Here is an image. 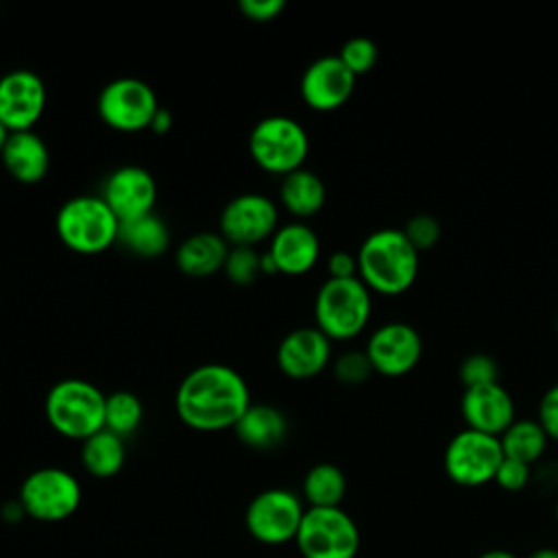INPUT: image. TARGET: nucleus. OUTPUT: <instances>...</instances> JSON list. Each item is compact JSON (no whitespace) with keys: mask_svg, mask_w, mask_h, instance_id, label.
I'll return each mask as SVG.
<instances>
[{"mask_svg":"<svg viewBox=\"0 0 558 558\" xmlns=\"http://www.w3.org/2000/svg\"><path fill=\"white\" fill-rule=\"evenodd\" d=\"M251 403L244 377L227 364L192 368L174 395L177 416L196 432L233 429Z\"/></svg>","mask_w":558,"mask_h":558,"instance_id":"nucleus-1","label":"nucleus"},{"mask_svg":"<svg viewBox=\"0 0 558 558\" xmlns=\"http://www.w3.org/2000/svg\"><path fill=\"white\" fill-rule=\"evenodd\" d=\"M418 255L401 229H377L362 240L355 253L357 277L375 294L399 296L418 277Z\"/></svg>","mask_w":558,"mask_h":558,"instance_id":"nucleus-2","label":"nucleus"},{"mask_svg":"<svg viewBox=\"0 0 558 558\" xmlns=\"http://www.w3.org/2000/svg\"><path fill=\"white\" fill-rule=\"evenodd\" d=\"M373 292L353 279H325L314 299L316 327L333 342H347L357 338L373 312Z\"/></svg>","mask_w":558,"mask_h":558,"instance_id":"nucleus-3","label":"nucleus"},{"mask_svg":"<svg viewBox=\"0 0 558 558\" xmlns=\"http://www.w3.org/2000/svg\"><path fill=\"white\" fill-rule=\"evenodd\" d=\"M105 399L92 381L70 377L57 381L44 401L50 427L72 440H85L105 429Z\"/></svg>","mask_w":558,"mask_h":558,"instance_id":"nucleus-4","label":"nucleus"},{"mask_svg":"<svg viewBox=\"0 0 558 558\" xmlns=\"http://www.w3.org/2000/svg\"><path fill=\"white\" fill-rule=\"evenodd\" d=\"M54 229L63 246L78 255H98L118 244L120 220L102 196L81 194L68 198L54 218Z\"/></svg>","mask_w":558,"mask_h":558,"instance_id":"nucleus-5","label":"nucleus"},{"mask_svg":"<svg viewBox=\"0 0 558 558\" xmlns=\"http://www.w3.org/2000/svg\"><path fill=\"white\" fill-rule=\"evenodd\" d=\"M248 153L264 172L286 177L303 168L310 155V135L290 116H268L251 129Z\"/></svg>","mask_w":558,"mask_h":558,"instance_id":"nucleus-6","label":"nucleus"},{"mask_svg":"<svg viewBox=\"0 0 558 558\" xmlns=\"http://www.w3.org/2000/svg\"><path fill=\"white\" fill-rule=\"evenodd\" d=\"M294 543L303 558H355L360 551V530L340 506L307 508Z\"/></svg>","mask_w":558,"mask_h":558,"instance_id":"nucleus-7","label":"nucleus"},{"mask_svg":"<svg viewBox=\"0 0 558 558\" xmlns=\"http://www.w3.org/2000/svg\"><path fill=\"white\" fill-rule=\"evenodd\" d=\"M81 497L78 480L59 466H44L28 473L17 495L26 517L44 523L72 517L81 506Z\"/></svg>","mask_w":558,"mask_h":558,"instance_id":"nucleus-8","label":"nucleus"},{"mask_svg":"<svg viewBox=\"0 0 558 558\" xmlns=\"http://www.w3.org/2000/svg\"><path fill=\"white\" fill-rule=\"evenodd\" d=\"M501 460L504 451L497 436L464 427L447 442L442 453V469L453 484L477 488L495 480Z\"/></svg>","mask_w":558,"mask_h":558,"instance_id":"nucleus-9","label":"nucleus"},{"mask_svg":"<svg viewBox=\"0 0 558 558\" xmlns=\"http://www.w3.org/2000/svg\"><path fill=\"white\" fill-rule=\"evenodd\" d=\"M159 107L161 105L153 87L135 76H120L109 81L96 98V111L100 120L120 133H137L150 129Z\"/></svg>","mask_w":558,"mask_h":558,"instance_id":"nucleus-10","label":"nucleus"},{"mask_svg":"<svg viewBox=\"0 0 558 558\" xmlns=\"http://www.w3.org/2000/svg\"><path fill=\"white\" fill-rule=\"evenodd\" d=\"M305 508L288 488H268L255 495L244 512L248 534L266 545H283L296 538Z\"/></svg>","mask_w":558,"mask_h":558,"instance_id":"nucleus-11","label":"nucleus"},{"mask_svg":"<svg viewBox=\"0 0 558 558\" xmlns=\"http://www.w3.org/2000/svg\"><path fill=\"white\" fill-rule=\"evenodd\" d=\"M279 229V209L272 198L259 192H244L231 198L218 218V233L229 246H255Z\"/></svg>","mask_w":558,"mask_h":558,"instance_id":"nucleus-12","label":"nucleus"},{"mask_svg":"<svg viewBox=\"0 0 558 558\" xmlns=\"http://www.w3.org/2000/svg\"><path fill=\"white\" fill-rule=\"evenodd\" d=\"M364 353L373 366V373L384 377H403L418 366L423 340L412 325L390 320L371 331Z\"/></svg>","mask_w":558,"mask_h":558,"instance_id":"nucleus-13","label":"nucleus"},{"mask_svg":"<svg viewBox=\"0 0 558 558\" xmlns=\"http://www.w3.org/2000/svg\"><path fill=\"white\" fill-rule=\"evenodd\" d=\"M46 83L26 68L0 76V122L11 131H33L46 109Z\"/></svg>","mask_w":558,"mask_h":558,"instance_id":"nucleus-14","label":"nucleus"},{"mask_svg":"<svg viewBox=\"0 0 558 558\" xmlns=\"http://www.w3.org/2000/svg\"><path fill=\"white\" fill-rule=\"evenodd\" d=\"M355 81L357 78L347 70L338 54H325L305 68L299 89L310 109L327 113L347 105L355 89Z\"/></svg>","mask_w":558,"mask_h":558,"instance_id":"nucleus-15","label":"nucleus"},{"mask_svg":"<svg viewBox=\"0 0 558 558\" xmlns=\"http://www.w3.org/2000/svg\"><path fill=\"white\" fill-rule=\"evenodd\" d=\"M100 196L116 218L126 222L153 214L157 203V183L142 166H120L107 177Z\"/></svg>","mask_w":558,"mask_h":558,"instance_id":"nucleus-16","label":"nucleus"},{"mask_svg":"<svg viewBox=\"0 0 558 558\" xmlns=\"http://www.w3.org/2000/svg\"><path fill=\"white\" fill-rule=\"evenodd\" d=\"M331 362V340L314 327L288 331L277 347V366L290 379H312Z\"/></svg>","mask_w":558,"mask_h":558,"instance_id":"nucleus-17","label":"nucleus"},{"mask_svg":"<svg viewBox=\"0 0 558 558\" xmlns=\"http://www.w3.org/2000/svg\"><path fill=\"white\" fill-rule=\"evenodd\" d=\"M460 414L469 429L497 438L517 418L512 395L499 381L464 388L460 399Z\"/></svg>","mask_w":558,"mask_h":558,"instance_id":"nucleus-18","label":"nucleus"},{"mask_svg":"<svg viewBox=\"0 0 558 558\" xmlns=\"http://www.w3.org/2000/svg\"><path fill=\"white\" fill-rule=\"evenodd\" d=\"M281 275H305L310 272L320 257V240L312 227L305 222H288L281 225L266 251Z\"/></svg>","mask_w":558,"mask_h":558,"instance_id":"nucleus-19","label":"nucleus"},{"mask_svg":"<svg viewBox=\"0 0 558 558\" xmlns=\"http://www.w3.org/2000/svg\"><path fill=\"white\" fill-rule=\"evenodd\" d=\"M0 159L7 172L26 185L39 183L48 174L50 166L48 146L35 131L11 133Z\"/></svg>","mask_w":558,"mask_h":558,"instance_id":"nucleus-20","label":"nucleus"},{"mask_svg":"<svg viewBox=\"0 0 558 558\" xmlns=\"http://www.w3.org/2000/svg\"><path fill=\"white\" fill-rule=\"evenodd\" d=\"M229 244L220 233L201 231L185 238L174 253L177 268L187 277H211L214 272L225 268V259L229 253Z\"/></svg>","mask_w":558,"mask_h":558,"instance_id":"nucleus-21","label":"nucleus"},{"mask_svg":"<svg viewBox=\"0 0 558 558\" xmlns=\"http://www.w3.org/2000/svg\"><path fill=\"white\" fill-rule=\"evenodd\" d=\"M233 432L238 440L251 449H272L288 436V418L270 403H251Z\"/></svg>","mask_w":558,"mask_h":558,"instance_id":"nucleus-22","label":"nucleus"},{"mask_svg":"<svg viewBox=\"0 0 558 558\" xmlns=\"http://www.w3.org/2000/svg\"><path fill=\"white\" fill-rule=\"evenodd\" d=\"M327 198V187L323 179L307 168H299L279 183V201L281 205L296 218L316 216Z\"/></svg>","mask_w":558,"mask_h":558,"instance_id":"nucleus-23","label":"nucleus"},{"mask_svg":"<svg viewBox=\"0 0 558 558\" xmlns=\"http://www.w3.org/2000/svg\"><path fill=\"white\" fill-rule=\"evenodd\" d=\"M118 244L137 257L150 259L166 253L170 244V231L159 216L146 214L135 220L120 222Z\"/></svg>","mask_w":558,"mask_h":558,"instance_id":"nucleus-24","label":"nucleus"},{"mask_svg":"<svg viewBox=\"0 0 558 558\" xmlns=\"http://www.w3.org/2000/svg\"><path fill=\"white\" fill-rule=\"evenodd\" d=\"M126 460L124 438L116 436L109 429H100L94 436L85 438L81 445V462L83 469L100 480L113 477L120 473Z\"/></svg>","mask_w":558,"mask_h":558,"instance_id":"nucleus-25","label":"nucleus"},{"mask_svg":"<svg viewBox=\"0 0 558 558\" xmlns=\"http://www.w3.org/2000/svg\"><path fill=\"white\" fill-rule=\"evenodd\" d=\"M499 442L504 458H512L532 466L543 458L549 438L536 418H514L512 425L499 436Z\"/></svg>","mask_w":558,"mask_h":558,"instance_id":"nucleus-26","label":"nucleus"},{"mask_svg":"<svg viewBox=\"0 0 558 558\" xmlns=\"http://www.w3.org/2000/svg\"><path fill=\"white\" fill-rule=\"evenodd\" d=\"M347 495V477L331 462L314 464L303 477V497L310 508H338Z\"/></svg>","mask_w":558,"mask_h":558,"instance_id":"nucleus-27","label":"nucleus"},{"mask_svg":"<svg viewBox=\"0 0 558 558\" xmlns=\"http://www.w3.org/2000/svg\"><path fill=\"white\" fill-rule=\"evenodd\" d=\"M144 418V405L137 395L116 390L105 399V429L124 438L131 436Z\"/></svg>","mask_w":558,"mask_h":558,"instance_id":"nucleus-28","label":"nucleus"},{"mask_svg":"<svg viewBox=\"0 0 558 558\" xmlns=\"http://www.w3.org/2000/svg\"><path fill=\"white\" fill-rule=\"evenodd\" d=\"M225 275L235 286H251L262 272V253L255 246H231L225 259Z\"/></svg>","mask_w":558,"mask_h":558,"instance_id":"nucleus-29","label":"nucleus"},{"mask_svg":"<svg viewBox=\"0 0 558 558\" xmlns=\"http://www.w3.org/2000/svg\"><path fill=\"white\" fill-rule=\"evenodd\" d=\"M338 57L347 65V70L357 78L362 74H368L375 68L379 50L375 41L368 37H351L342 44Z\"/></svg>","mask_w":558,"mask_h":558,"instance_id":"nucleus-30","label":"nucleus"},{"mask_svg":"<svg viewBox=\"0 0 558 558\" xmlns=\"http://www.w3.org/2000/svg\"><path fill=\"white\" fill-rule=\"evenodd\" d=\"M458 377L464 388L493 384V381H499V366L486 353H471L460 362Z\"/></svg>","mask_w":558,"mask_h":558,"instance_id":"nucleus-31","label":"nucleus"},{"mask_svg":"<svg viewBox=\"0 0 558 558\" xmlns=\"http://www.w3.org/2000/svg\"><path fill=\"white\" fill-rule=\"evenodd\" d=\"M333 377L344 386H360L373 375V366L364 351H344L331 364Z\"/></svg>","mask_w":558,"mask_h":558,"instance_id":"nucleus-32","label":"nucleus"},{"mask_svg":"<svg viewBox=\"0 0 558 558\" xmlns=\"http://www.w3.org/2000/svg\"><path fill=\"white\" fill-rule=\"evenodd\" d=\"M401 231L418 253L434 248L436 242L440 240V222L429 214L412 216Z\"/></svg>","mask_w":558,"mask_h":558,"instance_id":"nucleus-33","label":"nucleus"},{"mask_svg":"<svg viewBox=\"0 0 558 558\" xmlns=\"http://www.w3.org/2000/svg\"><path fill=\"white\" fill-rule=\"evenodd\" d=\"M530 477H532V471H530V464H523L519 460H512V458H504L497 473H495V484L501 488V490H508V493H517V490H523L527 484H530Z\"/></svg>","mask_w":558,"mask_h":558,"instance_id":"nucleus-34","label":"nucleus"},{"mask_svg":"<svg viewBox=\"0 0 558 558\" xmlns=\"http://www.w3.org/2000/svg\"><path fill=\"white\" fill-rule=\"evenodd\" d=\"M536 421L543 427V432L547 434V438L551 442H558V384L549 386L541 401H538V410H536Z\"/></svg>","mask_w":558,"mask_h":558,"instance_id":"nucleus-35","label":"nucleus"},{"mask_svg":"<svg viewBox=\"0 0 558 558\" xmlns=\"http://www.w3.org/2000/svg\"><path fill=\"white\" fill-rule=\"evenodd\" d=\"M238 9L251 22H270L286 9V2L283 0H240Z\"/></svg>","mask_w":558,"mask_h":558,"instance_id":"nucleus-36","label":"nucleus"},{"mask_svg":"<svg viewBox=\"0 0 558 558\" xmlns=\"http://www.w3.org/2000/svg\"><path fill=\"white\" fill-rule=\"evenodd\" d=\"M329 279H353L357 277V257L349 251H333L327 257Z\"/></svg>","mask_w":558,"mask_h":558,"instance_id":"nucleus-37","label":"nucleus"},{"mask_svg":"<svg viewBox=\"0 0 558 558\" xmlns=\"http://www.w3.org/2000/svg\"><path fill=\"white\" fill-rule=\"evenodd\" d=\"M170 126H172V113H170L168 109L159 107L157 113H155V118H153V122H150V131H153L155 135H163V133L170 131Z\"/></svg>","mask_w":558,"mask_h":558,"instance_id":"nucleus-38","label":"nucleus"},{"mask_svg":"<svg viewBox=\"0 0 558 558\" xmlns=\"http://www.w3.org/2000/svg\"><path fill=\"white\" fill-rule=\"evenodd\" d=\"M22 517H26V512H24V508H22L20 499L9 501V504H4V506H2V519H4V521L15 523V521H20Z\"/></svg>","mask_w":558,"mask_h":558,"instance_id":"nucleus-39","label":"nucleus"},{"mask_svg":"<svg viewBox=\"0 0 558 558\" xmlns=\"http://www.w3.org/2000/svg\"><path fill=\"white\" fill-rule=\"evenodd\" d=\"M527 558H558V549L556 547H538Z\"/></svg>","mask_w":558,"mask_h":558,"instance_id":"nucleus-40","label":"nucleus"},{"mask_svg":"<svg viewBox=\"0 0 558 558\" xmlns=\"http://www.w3.org/2000/svg\"><path fill=\"white\" fill-rule=\"evenodd\" d=\"M477 558H519V556H514V554L508 551V549H488V551L480 554Z\"/></svg>","mask_w":558,"mask_h":558,"instance_id":"nucleus-41","label":"nucleus"},{"mask_svg":"<svg viewBox=\"0 0 558 558\" xmlns=\"http://www.w3.org/2000/svg\"><path fill=\"white\" fill-rule=\"evenodd\" d=\"M9 135H11V131L0 122V155H2V150L7 146V142H9Z\"/></svg>","mask_w":558,"mask_h":558,"instance_id":"nucleus-42","label":"nucleus"},{"mask_svg":"<svg viewBox=\"0 0 558 558\" xmlns=\"http://www.w3.org/2000/svg\"><path fill=\"white\" fill-rule=\"evenodd\" d=\"M554 517H556V521H558V499H556V504H554Z\"/></svg>","mask_w":558,"mask_h":558,"instance_id":"nucleus-43","label":"nucleus"},{"mask_svg":"<svg viewBox=\"0 0 558 558\" xmlns=\"http://www.w3.org/2000/svg\"><path fill=\"white\" fill-rule=\"evenodd\" d=\"M556 336H558V314H556Z\"/></svg>","mask_w":558,"mask_h":558,"instance_id":"nucleus-44","label":"nucleus"}]
</instances>
